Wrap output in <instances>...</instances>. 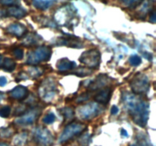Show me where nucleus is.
I'll return each mask as SVG.
<instances>
[{"instance_id":"obj_1","label":"nucleus","mask_w":156,"mask_h":146,"mask_svg":"<svg viewBox=\"0 0 156 146\" xmlns=\"http://www.w3.org/2000/svg\"><path fill=\"white\" fill-rule=\"evenodd\" d=\"M123 98L134 123L142 127L146 126L149 119L148 103L142 98H137L129 94H126Z\"/></svg>"},{"instance_id":"obj_26","label":"nucleus","mask_w":156,"mask_h":146,"mask_svg":"<svg viewBox=\"0 0 156 146\" xmlns=\"http://www.w3.org/2000/svg\"><path fill=\"white\" fill-rule=\"evenodd\" d=\"M13 54L14 56L16 57V59H21L23 58V54H24V52L20 48H16L13 50Z\"/></svg>"},{"instance_id":"obj_4","label":"nucleus","mask_w":156,"mask_h":146,"mask_svg":"<svg viewBox=\"0 0 156 146\" xmlns=\"http://www.w3.org/2000/svg\"><path fill=\"white\" fill-rule=\"evenodd\" d=\"M85 129H86V128H85V125H83L82 123H70L68 126H66V128L64 129L63 132H62V135L60 136V138H59V142H64V141H68L73 137L82 133Z\"/></svg>"},{"instance_id":"obj_23","label":"nucleus","mask_w":156,"mask_h":146,"mask_svg":"<svg viewBox=\"0 0 156 146\" xmlns=\"http://www.w3.org/2000/svg\"><path fill=\"white\" fill-rule=\"evenodd\" d=\"M91 71H92L91 70V68L88 69L86 68H79L75 73H76V75H78L79 76H86L91 74Z\"/></svg>"},{"instance_id":"obj_14","label":"nucleus","mask_w":156,"mask_h":146,"mask_svg":"<svg viewBox=\"0 0 156 146\" xmlns=\"http://www.w3.org/2000/svg\"><path fill=\"white\" fill-rule=\"evenodd\" d=\"M109 81L110 79H108V76H107L106 75H100L98 76L95 80L92 81L91 83L88 85H89V88L91 90H97L106 86Z\"/></svg>"},{"instance_id":"obj_15","label":"nucleus","mask_w":156,"mask_h":146,"mask_svg":"<svg viewBox=\"0 0 156 146\" xmlns=\"http://www.w3.org/2000/svg\"><path fill=\"white\" fill-rule=\"evenodd\" d=\"M56 0H32V4L36 9L46 10L54 4Z\"/></svg>"},{"instance_id":"obj_37","label":"nucleus","mask_w":156,"mask_h":146,"mask_svg":"<svg viewBox=\"0 0 156 146\" xmlns=\"http://www.w3.org/2000/svg\"><path fill=\"white\" fill-rule=\"evenodd\" d=\"M0 146H9V144H8L7 143L2 142V143H0Z\"/></svg>"},{"instance_id":"obj_17","label":"nucleus","mask_w":156,"mask_h":146,"mask_svg":"<svg viewBox=\"0 0 156 146\" xmlns=\"http://www.w3.org/2000/svg\"><path fill=\"white\" fill-rule=\"evenodd\" d=\"M16 66V63L13 59H10V58H5L3 60L2 63V68L5 71H12L15 68Z\"/></svg>"},{"instance_id":"obj_33","label":"nucleus","mask_w":156,"mask_h":146,"mask_svg":"<svg viewBox=\"0 0 156 146\" xmlns=\"http://www.w3.org/2000/svg\"><path fill=\"white\" fill-rule=\"evenodd\" d=\"M155 11H152L151 12V15H150V21H152V23H155Z\"/></svg>"},{"instance_id":"obj_7","label":"nucleus","mask_w":156,"mask_h":146,"mask_svg":"<svg viewBox=\"0 0 156 146\" xmlns=\"http://www.w3.org/2000/svg\"><path fill=\"white\" fill-rule=\"evenodd\" d=\"M34 139L37 144L42 146H48L53 142V136L47 129L41 127L37 129L34 133Z\"/></svg>"},{"instance_id":"obj_20","label":"nucleus","mask_w":156,"mask_h":146,"mask_svg":"<svg viewBox=\"0 0 156 146\" xmlns=\"http://www.w3.org/2000/svg\"><path fill=\"white\" fill-rule=\"evenodd\" d=\"M62 116L65 117L66 120H69L74 116V110L70 107H66L61 110Z\"/></svg>"},{"instance_id":"obj_21","label":"nucleus","mask_w":156,"mask_h":146,"mask_svg":"<svg viewBox=\"0 0 156 146\" xmlns=\"http://www.w3.org/2000/svg\"><path fill=\"white\" fill-rule=\"evenodd\" d=\"M26 138H27L26 133H21L20 135H17L15 138V144L18 146L22 145L26 141Z\"/></svg>"},{"instance_id":"obj_22","label":"nucleus","mask_w":156,"mask_h":146,"mask_svg":"<svg viewBox=\"0 0 156 146\" xmlns=\"http://www.w3.org/2000/svg\"><path fill=\"white\" fill-rule=\"evenodd\" d=\"M55 120H56V116H55L54 114L51 113L47 114V115H46L44 117L43 122L47 123V124H51V123H53L55 121Z\"/></svg>"},{"instance_id":"obj_35","label":"nucleus","mask_w":156,"mask_h":146,"mask_svg":"<svg viewBox=\"0 0 156 146\" xmlns=\"http://www.w3.org/2000/svg\"><path fill=\"white\" fill-rule=\"evenodd\" d=\"M2 18H5V9H0V19Z\"/></svg>"},{"instance_id":"obj_18","label":"nucleus","mask_w":156,"mask_h":146,"mask_svg":"<svg viewBox=\"0 0 156 146\" xmlns=\"http://www.w3.org/2000/svg\"><path fill=\"white\" fill-rule=\"evenodd\" d=\"M38 36L37 34H34V33H30L28 36H26L24 39V43H23L26 46H30L34 45V44L37 43L38 40Z\"/></svg>"},{"instance_id":"obj_25","label":"nucleus","mask_w":156,"mask_h":146,"mask_svg":"<svg viewBox=\"0 0 156 146\" xmlns=\"http://www.w3.org/2000/svg\"><path fill=\"white\" fill-rule=\"evenodd\" d=\"M141 59H140V56H136V55H134V56H132L130 58H129V62L133 66H137V65H140L141 63Z\"/></svg>"},{"instance_id":"obj_2","label":"nucleus","mask_w":156,"mask_h":146,"mask_svg":"<svg viewBox=\"0 0 156 146\" xmlns=\"http://www.w3.org/2000/svg\"><path fill=\"white\" fill-rule=\"evenodd\" d=\"M51 56V50L47 47H41L32 50L27 54V63L36 65L41 62L47 61Z\"/></svg>"},{"instance_id":"obj_10","label":"nucleus","mask_w":156,"mask_h":146,"mask_svg":"<svg viewBox=\"0 0 156 146\" xmlns=\"http://www.w3.org/2000/svg\"><path fill=\"white\" fill-rule=\"evenodd\" d=\"M5 18L6 17H14L18 19L24 18L27 14L24 9L16 5L9 6V8L5 9Z\"/></svg>"},{"instance_id":"obj_27","label":"nucleus","mask_w":156,"mask_h":146,"mask_svg":"<svg viewBox=\"0 0 156 146\" xmlns=\"http://www.w3.org/2000/svg\"><path fill=\"white\" fill-rule=\"evenodd\" d=\"M120 1H121L126 5L131 6L134 5H139L143 0H120Z\"/></svg>"},{"instance_id":"obj_29","label":"nucleus","mask_w":156,"mask_h":146,"mask_svg":"<svg viewBox=\"0 0 156 146\" xmlns=\"http://www.w3.org/2000/svg\"><path fill=\"white\" fill-rule=\"evenodd\" d=\"M12 131L10 129H2L1 130H0V134L2 135V136L3 137H9L11 136V135H12Z\"/></svg>"},{"instance_id":"obj_6","label":"nucleus","mask_w":156,"mask_h":146,"mask_svg":"<svg viewBox=\"0 0 156 146\" xmlns=\"http://www.w3.org/2000/svg\"><path fill=\"white\" fill-rule=\"evenodd\" d=\"M100 110V106L98 103H86L79 108V116L81 119H83V120L91 119L96 116Z\"/></svg>"},{"instance_id":"obj_19","label":"nucleus","mask_w":156,"mask_h":146,"mask_svg":"<svg viewBox=\"0 0 156 146\" xmlns=\"http://www.w3.org/2000/svg\"><path fill=\"white\" fill-rule=\"evenodd\" d=\"M27 107H28V106H27V104H25V103H23V104L19 105L18 106L15 107L14 115H16L18 116H20L23 115V114L25 113L27 111Z\"/></svg>"},{"instance_id":"obj_30","label":"nucleus","mask_w":156,"mask_h":146,"mask_svg":"<svg viewBox=\"0 0 156 146\" xmlns=\"http://www.w3.org/2000/svg\"><path fill=\"white\" fill-rule=\"evenodd\" d=\"M89 97H90V94H88V93H85V94H82V95H80L79 97H78L77 101L79 102V103H81V102H83L85 101V100H88Z\"/></svg>"},{"instance_id":"obj_28","label":"nucleus","mask_w":156,"mask_h":146,"mask_svg":"<svg viewBox=\"0 0 156 146\" xmlns=\"http://www.w3.org/2000/svg\"><path fill=\"white\" fill-rule=\"evenodd\" d=\"M29 71H30V74H31L32 76H34V77H37V76H39L42 74V71H41V69L37 68H32L29 69Z\"/></svg>"},{"instance_id":"obj_24","label":"nucleus","mask_w":156,"mask_h":146,"mask_svg":"<svg viewBox=\"0 0 156 146\" xmlns=\"http://www.w3.org/2000/svg\"><path fill=\"white\" fill-rule=\"evenodd\" d=\"M10 112H11L10 106H5L0 109V116H1L2 117L6 118V117H8L9 116Z\"/></svg>"},{"instance_id":"obj_5","label":"nucleus","mask_w":156,"mask_h":146,"mask_svg":"<svg viewBox=\"0 0 156 146\" xmlns=\"http://www.w3.org/2000/svg\"><path fill=\"white\" fill-rule=\"evenodd\" d=\"M81 62L88 66V68H94L100 64L101 55L98 50H91L85 51L79 58Z\"/></svg>"},{"instance_id":"obj_16","label":"nucleus","mask_w":156,"mask_h":146,"mask_svg":"<svg viewBox=\"0 0 156 146\" xmlns=\"http://www.w3.org/2000/svg\"><path fill=\"white\" fill-rule=\"evenodd\" d=\"M75 65H76V63L74 62L68 60L67 59H62L58 62L56 66H57L58 70L60 71H66L68 70L74 68Z\"/></svg>"},{"instance_id":"obj_3","label":"nucleus","mask_w":156,"mask_h":146,"mask_svg":"<svg viewBox=\"0 0 156 146\" xmlns=\"http://www.w3.org/2000/svg\"><path fill=\"white\" fill-rule=\"evenodd\" d=\"M149 81L146 75L137 73L130 83L131 88L135 94H143L147 92L149 88Z\"/></svg>"},{"instance_id":"obj_36","label":"nucleus","mask_w":156,"mask_h":146,"mask_svg":"<svg viewBox=\"0 0 156 146\" xmlns=\"http://www.w3.org/2000/svg\"><path fill=\"white\" fill-rule=\"evenodd\" d=\"M121 133H122V135H124V136H127V132H126V130H125V129H122L121 130Z\"/></svg>"},{"instance_id":"obj_9","label":"nucleus","mask_w":156,"mask_h":146,"mask_svg":"<svg viewBox=\"0 0 156 146\" xmlns=\"http://www.w3.org/2000/svg\"><path fill=\"white\" fill-rule=\"evenodd\" d=\"M41 110L40 109H32L27 110L25 113L21 115V117L15 120L16 123L20 125H30L32 124L37 119L41 114Z\"/></svg>"},{"instance_id":"obj_11","label":"nucleus","mask_w":156,"mask_h":146,"mask_svg":"<svg viewBox=\"0 0 156 146\" xmlns=\"http://www.w3.org/2000/svg\"><path fill=\"white\" fill-rule=\"evenodd\" d=\"M29 91L24 86H17L14 89L9 92V95L12 98L18 100H22L28 97Z\"/></svg>"},{"instance_id":"obj_34","label":"nucleus","mask_w":156,"mask_h":146,"mask_svg":"<svg viewBox=\"0 0 156 146\" xmlns=\"http://www.w3.org/2000/svg\"><path fill=\"white\" fill-rule=\"evenodd\" d=\"M119 112V109L116 106H113L112 108H111V113L114 114V115H116L117 113Z\"/></svg>"},{"instance_id":"obj_12","label":"nucleus","mask_w":156,"mask_h":146,"mask_svg":"<svg viewBox=\"0 0 156 146\" xmlns=\"http://www.w3.org/2000/svg\"><path fill=\"white\" fill-rule=\"evenodd\" d=\"M6 31L10 34L16 36L18 37H21L27 34V30L24 25L21 24H12L8 26Z\"/></svg>"},{"instance_id":"obj_38","label":"nucleus","mask_w":156,"mask_h":146,"mask_svg":"<svg viewBox=\"0 0 156 146\" xmlns=\"http://www.w3.org/2000/svg\"><path fill=\"white\" fill-rule=\"evenodd\" d=\"M2 62V56H0V65H1Z\"/></svg>"},{"instance_id":"obj_39","label":"nucleus","mask_w":156,"mask_h":146,"mask_svg":"<svg viewBox=\"0 0 156 146\" xmlns=\"http://www.w3.org/2000/svg\"><path fill=\"white\" fill-rule=\"evenodd\" d=\"M130 146H135V145H130Z\"/></svg>"},{"instance_id":"obj_13","label":"nucleus","mask_w":156,"mask_h":146,"mask_svg":"<svg viewBox=\"0 0 156 146\" xmlns=\"http://www.w3.org/2000/svg\"><path fill=\"white\" fill-rule=\"evenodd\" d=\"M111 93L112 91L110 88H106L105 89H102L101 91H98L94 96V100L97 103H101V104H105L108 103L111 97Z\"/></svg>"},{"instance_id":"obj_32","label":"nucleus","mask_w":156,"mask_h":146,"mask_svg":"<svg viewBox=\"0 0 156 146\" xmlns=\"http://www.w3.org/2000/svg\"><path fill=\"white\" fill-rule=\"evenodd\" d=\"M7 83V79L5 77H0V86H4Z\"/></svg>"},{"instance_id":"obj_8","label":"nucleus","mask_w":156,"mask_h":146,"mask_svg":"<svg viewBox=\"0 0 156 146\" xmlns=\"http://www.w3.org/2000/svg\"><path fill=\"white\" fill-rule=\"evenodd\" d=\"M56 88L53 80H45L40 88V95L45 100H50L54 97Z\"/></svg>"},{"instance_id":"obj_31","label":"nucleus","mask_w":156,"mask_h":146,"mask_svg":"<svg viewBox=\"0 0 156 146\" xmlns=\"http://www.w3.org/2000/svg\"><path fill=\"white\" fill-rule=\"evenodd\" d=\"M18 0H0V2L5 5H13Z\"/></svg>"}]
</instances>
